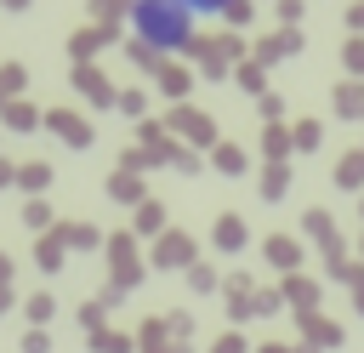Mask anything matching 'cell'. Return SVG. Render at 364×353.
<instances>
[{"mask_svg":"<svg viewBox=\"0 0 364 353\" xmlns=\"http://www.w3.org/2000/svg\"><path fill=\"white\" fill-rule=\"evenodd\" d=\"M131 34H136V46H148V51H159V57H171V51H182L188 40H193V11L182 6V0H131Z\"/></svg>","mask_w":364,"mask_h":353,"instance_id":"1","label":"cell"},{"mask_svg":"<svg viewBox=\"0 0 364 353\" xmlns=\"http://www.w3.org/2000/svg\"><path fill=\"white\" fill-rule=\"evenodd\" d=\"M182 6H188L193 17H222V11H239L245 0H182Z\"/></svg>","mask_w":364,"mask_h":353,"instance_id":"2","label":"cell"}]
</instances>
